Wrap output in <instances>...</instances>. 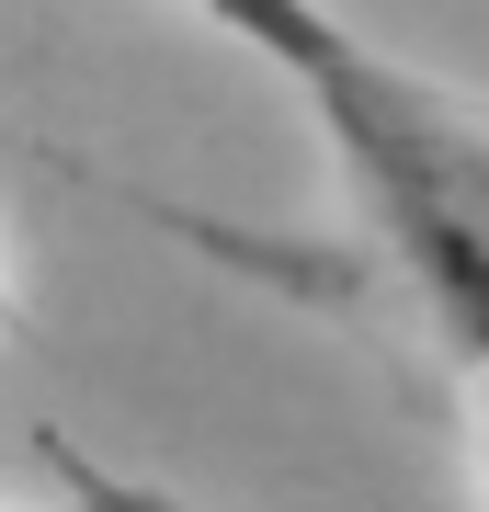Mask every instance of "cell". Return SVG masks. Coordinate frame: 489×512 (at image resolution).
<instances>
[{
	"label": "cell",
	"instance_id": "obj_1",
	"mask_svg": "<svg viewBox=\"0 0 489 512\" xmlns=\"http://www.w3.org/2000/svg\"><path fill=\"white\" fill-rule=\"evenodd\" d=\"M296 92L330 137L353 228L387 251L421 330L467 376H489V103L376 57L364 35H342Z\"/></svg>",
	"mask_w": 489,
	"mask_h": 512
},
{
	"label": "cell",
	"instance_id": "obj_2",
	"mask_svg": "<svg viewBox=\"0 0 489 512\" xmlns=\"http://www.w3.org/2000/svg\"><path fill=\"white\" fill-rule=\"evenodd\" d=\"M205 23H217L228 46H251L262 69H285V80H308L330 46H342V23L319 12V0H194Z\"/></svg>",
	"mask_w": 489,
	"mask_h": 512
},
{
	"label": "cell",
	"instance_id": "obj_3",
	"mask_svg": "<svg viewBox=\"0 0 489 512\" xmlns=\"http://www.w3.org/2000/svg\"><path fill=\"white\" fill-rule=\"evenodd\" d=\"M478 501H489V376H478Z\"/></svg>",
	"mask_w": 489,
	"mask_h": 512
},
{
	"label": "cell",
	"instance_id": "obj_4",
	"mask_svg": "<svg viewBox=\"0 0 489 512\" xmlns=\"http://www.w3.org/2000/svg\"><path fill=\"white\" fill-rule=\"evenodd\" d=\"M69 478H80V467H69ZM0 512H12V501H0ZM69 512H103V490H91V478H80V501H69Z\"/></svg>",
	"mask_w": 489,
	"mask_h": 512
},
{
	"label": "cell",
	"instance_id": "obj_5",
	"mask_svg": "<svg viewBox=\"0 0 489 512\" xmlns=\"http://www.w3.org/2000/svg\"><path fill=\"white\" fill-rule=\"evenodd\" d=\"M0 319H12V274H0Z\"/></svg>",
	"mask_w": 489,
	"mask_h": 512
}]
</instances>
